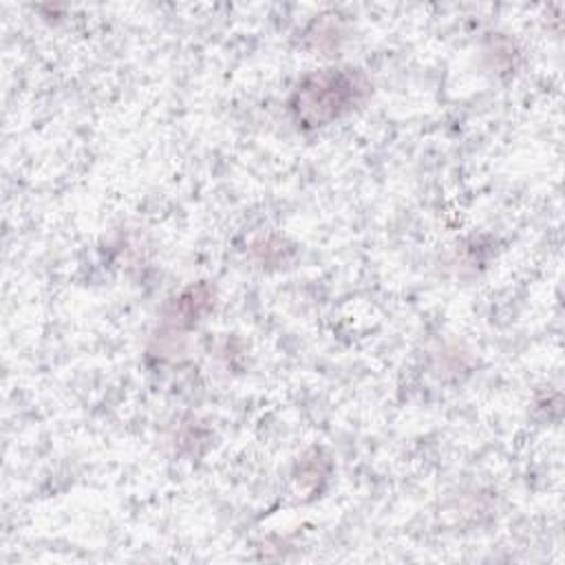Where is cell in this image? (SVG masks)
<instances>
[{
  "label": "cell",
  "instance_id": "6da1fadb",
  "mask_svg": "<svg viewBox=\"0 0 565 565\" xmlns=\"http://www.w3.org/2000/svg\"><path fill=\"white\" fill-rule=\"evenodd\" d=\"M369 93L366 77L355 68H322L307 75L294 90L289 108L302 128H320L351 113Z\"/></svg>",
  "mask_w": 565,
  "mask_h": 565
},
{
  "label": "cell",
  "instance_id": "7a4b0ae2",
  "mask_svg": "<svg viewBox=\"0 0 565 565\" xmlns=\"http://www.w3.org/2000/svg\"><path fill=\"white\" fill-rule=\"evenodd\" d=\"M212 289L205 282L192 285L183 289L163 311L161 316V333L166 335H181L183 331L192 329L201 316L212 307Z\"/></svg>",
  "mask_w": 565,
  "mask_h": 565
}]
</instances>
